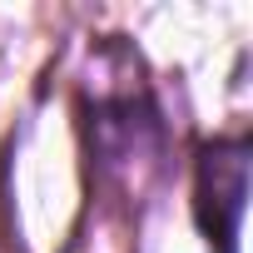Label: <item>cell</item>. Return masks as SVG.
Instances as JSON below:
<instances>
[{"mask_svg": "<svg viewBox=\"0 0 253 253\" xmlns=\"http://www.w3.org/2000/svg\"><path fill=\"white\" fill-rule=\"evenodd\" d=\"M243 194H248V144H243V139H228V144L204 149V164H199V209L213 204V218H204V228H209L223 248H228L233 233H238Z\"/></svg>", "mask_w": 253, "mask_h": 253, "instance_id": "obj_1", "label": "cell"}]
</instances>
